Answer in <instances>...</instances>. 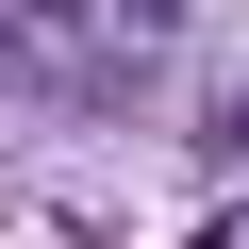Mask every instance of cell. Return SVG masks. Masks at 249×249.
Masks as SVG:
<instances>
[{
    "label": "cell",
    "instance_id": "6da1fadb",
    "mask_svg": "<svg viewBox=\"0 0 249 249\" xmlns=\"http://www.w3.org/2000/svg\"><path fill=\"white\" fill-rule=\"evenodd\" d=\"M199 249H249V216H216V232H199Z\"/></svg>",
    "mask_w": 249,
    "mask_h": 249
}]
</instances>
